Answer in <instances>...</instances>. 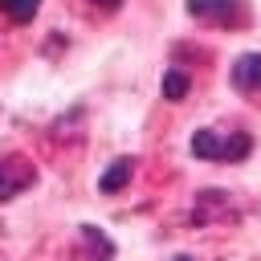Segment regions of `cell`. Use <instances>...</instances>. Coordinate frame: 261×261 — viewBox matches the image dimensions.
<instances>
[{"mask_svg":"<svg viewBox=\"0 0 261 261\" xmlns=\"http://www.w3.org/2000/svg\"><path fill=\"white\" fill-rule=\"evenodd\" d=\"M0 8H4L12 20H20V24H24V20H33V16H37L41 0H0Z\"/></svg>","mask_w":261,"mask_h":261,"instance_id":"ba28073f","label":"cell"},{"mask_svg":"<svg viewBox=\"0 0 261 261\" xmlns=\"http://www.w3.org/2000/svg\"><path fill=\"white\" fill-rule=\"evenodd\" d=\"M29 179H33V171H29V167H20V159L0 163V200H12Z\"/></svg>","mask_w":261,"mask_h":261,"instance_id":"277c9868","label":"cell"},{"mask_svg":"<svg viewBox=\"0 0 261 261\" xmlns=\"http://www.w3.org/2000/svg\"><path fill=\"white\" fill-rule=\"evenodd\" d=\"M130 171H135V159H118V163H114V167H110V171H106V175L98 179V188H102V192L110 196V192H118V188H122V184L130 179Z\"/></svg>","mask_w":261,"mask_h":261,"instance_id":"8992f818","label":"cell"},{"mask_svg":"<svg viewBox=\"0 0 261 261\" xmlns=\"http://www.w3.org/2000/svg\"><path fill=\"white\" fill-rule=\"evenodd\" d=\"M232 86H237L241 94L261 90V53H245V57H237V65H232Z\"/></svg>","mask_w":261,"mask_h":261,"instance_id":"3957f363","label":"cell"},{"mask_svg":"<svg viewBox=\"0 0 261 261\" xmlns=\"http://www.w3.org/2000/svg\"><path fill=\"white\" fill-rule=\"evenodd\" d=\"M175 261H192V257H175Z\"/></svg>","mask_w":261,"mask_h":261,"instance_id":"30bf717a","label":"cell"},{"mask_svg":"<svg viewBox=\"0 0 261 261\" xmlns=\"http://www.w3.org/2000/svg\"><path fill=\"white\" fill-rule=\"evenodd\" d=\"M94 4H102V8H118L122 0H94Z\"/></svg>","mask_w":261,"mask_h":261,"instance_id":"9c48e42d","label":"cell"},{"mask_svg":"<svg viewBox=\"0 0 261 261\" xmlns=\"http://www.w3.org/2000/svg\"><path fill=\"white\" fill-rule=\"evenodd\" d=\"M188 12L196 20H208V24H220V29H237L249 20V8L241 0H188Z\"/></svg>","mask_w":261,"mask_h":261,"instance_id":"7a4b0ae2","label":"cell"},{"mask_svg":"<svg viewBox=\"0 0 261 261\" xmlns=\"http://www.w3.org/2000/svg\"><path fill=\"white\" fill-rule=\"evenodd\" d=\"M188 86H192L188 73H179V69H167V73H163V98H167V102H179V98L188 94Z\"/></svg>","mask_w":261,"mask_h":261,"instance_id":"52a82bcc","label":"cell"},{"mask_svg":"<svg viewBox=\"0 0 261 261\" xmlns=\"http://www.w3.org/2000/svg\"><path fill=\"white\" fill-rule=\"evenodd\" d=\"M82 241H86V249H90L94 261H110V257H114V245H110L94 224H82Z\"/></svg>","mask_w":261,"mask_h":261,"instance_id":"5b68a950","label":"cell"},{"mask_svg":"<svg viewBox=\"0 0 261 261\" xmlns=\"http://www.w3.org/2000/svg\"><path fill=\"white\" fill-rule=\"evenodd\" d=\"M249 151H253V139L245 130H212V126H204V130L192 135V155L212 159V163H237Z\"/></svg>","mask_w":261,"mask_h":261,"instance_id":"6da1fadb","label":"cell"}]
</instances>
